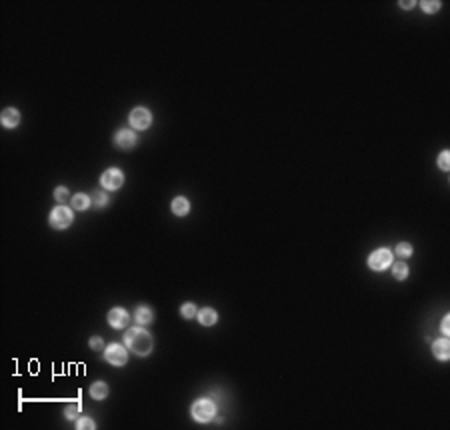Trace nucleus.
Listing matches in <instances>:
<instances>
[{
	"mask_svg": "<svg viewBox=\"0 0 450 430\" xmlns=\"http://www.w3.org/2000/svg\"><path fill=\"white\" fill-rule=\"evenodd\" d=\"M124 344L136 356H148L154 349V340L148 330L144 328H130L124 332Z\"/></svg>",
	"mask_w": 450,
	"mask_h": 430,
	"instance_id": "1",
	"label": "nucleus"
},
{
	"mask_svg": "<svg viewBox=\"0 0 450 430\" xmlns=\"http://www.w3.org/2000/svg\"><path fill=\"white\" fill-rule=\"evenodd\" d=\"M216 402L212 400V398H198V400H194L192 402V406H190V416H192V420H196V422H200V424H206V422H210V420H214V416H216Z\"/></svg>",
	"mask_w": 450,
	"mask_h": 430,
	"instance_id": "2",
	"label": "nucleus"
},
{
	"mask_svg": "<svg viewBox=\"0 0 450 430\" xmlns=\"http://www.w3.org/2000/svg\"><path fill=\"white\" fill-rule=\"evenodd\" d=\"M72 222H74V208L72 206L58 204L50 210L48 224L52 226L54 230H66Z\"/></svg>",
	"mask_w": 450,
	"mask_h": 430,
	"instance_id": "3",
	"label": "nucleus"
},
{
	"mask_svg": "<svg viewBox=\"0 0 450 430\" xmlns=\"http://www.w3.org/2000/svg\"><path fill=\"white\" fill-rule=\"evenodd\" d=\"M392 262H394V252L390 248H376L366 258V264L374 272H384L386 268L392 267Z\"/></svg>",
	"mask_w": 450,
	"mask_h": 430,
	"instance_id": "4",
	"label": "nucleus"
},
{
	"mask_svg": "<svg viewBox=\"0 0 450 430\" xmlns=\"http://www.w3.org/2000/svg\"><path fill=\"white\" fill-rule=\"evenodd\" d=\"M104 360L112 366H124L128 362V349L122 346V344L112 342L104 349Z\"/></svg>",
	"mask_w": 450,
	"mask_h": 430,
	"instance_id": "5",
	"label": "nucleus"
},
{
	"mask_svg": "<svg viewBox=\"0 0 450 430\" xmlns=\"http://www.w3.org/2000/svg\"><path fill=\"white\" fill-rule=\"evenodd\" d=\"M128 122H130V126H132L134 130H146V128H150V124H152V112H150L148 108H144V106H136V108L130 110Z\"/></svg>",
	"mask_w": 450,
	"mask_h": 430,
	"instance_id": "6",
	"label": "nucleus"
},
{
	"mask_svg": "<svg viewBox=\"0 0 450 430\" xmlns=\"http://www.w3.org/2000/svg\"><path fill=\"white\" fill-rule=\"evenodd\" d=\"M100 185H103V188L104 190H108V192L122 188L124 172L120 170V168H108V170H104L103 176H100Z\"/></svg>",
	"mask_w": 450,
	"mask_h": 430,
	"instance_id": "7",
	"label": "nucleus"
},
{
	"mask_svg": "<svg viewBox=\"0 0 450 430\" xmlns=\"http://www.w3.org/2000/svg\"><path fill=\"white\" fill-rule=\"evenodd\" d=\"M130 322V312L122 306H114L110 308L108 312V324L114 328V330H122V328L128 326Z\"/></svg>",
	"mask_w": 450,
	"mask_h": 430,
	"instance_id": "8",
	"label": "nucleus"
},
{
	"mask_svg": "<svg viewBox=\"0 0 450 430\" xmlns=\"http://www.w3.org/2000/svg\"><path fill=\"white\" fill-rule=\"evenodd\" d=\"M136 142H138V134H136L134 130H130V128L118 130L116 136H114V144H116V148H120V150H130V148L136 146Z\"/></svg>",
	"mask_w": 450,
	"mask_h": 430,
	"instance_id": "9",
	"label": "nucleus"
},
{
	"mask_svg": "<svg viewBox=\"0 0 450 430\" xmlns=\"http://www.w3.org/2000/svg\"><path fill=\"white\" fill-rule=\"evenodd\" d=\"M432 354H434L436 360H440V362H448V358H450L448 336H442V338H438V340L432 342Z\"/></svg>",
	"mask_w": 450,
	"mask_h": 430,
	"instance_id": "10",
	"label": "nucleus"
},
{
	"mask_svg": "<svg viewBox=\"0 0 450 430\" xmlns=\"http://www.w3.org/2000/svg\"><path fill=\"white\" fill-rule=\"evenodd\" d=\"M22 120V114H21V110L18 108H4L2 110V114H0V122H2V126L4 128H8V130H12V128H16L18 124H21Z\"/></svg>",
	"mask_w": 450,
	"mask_h": 430,
	"instance_id": "11",
	"label": "nucleus"
},
{
	"mask_svg": "<svg viewBox=\"0 0 450 430\" xmlns=\"http://www.w3.org/2000/svg\"><path fill=\"white\" fill-rule=\"evenodd\" d=\"M132 316H134V320H136L138 326H148V324H152V320H154V310L150 306H146V304H140V306H136Z\"/></svg>",
	"mask_w": 450,
	"mask_h": 430,
	"instance_id": "12",
	"label": "nucleus"
},
{
	"mask_svg": "<svg viewBox=\"0 0 450 430\" xmlns=\"http://www.w3.org/2000/svg\"><path fill=\"white\" fill-rule=\"evenodd\" d=\"M170 210H172V214H174V216L185 218L186 214L190 212V200H188L186 196H176V198H172Z\"/></svg>",
	"mask_w": 450,
	"mask_h": 430,
	"instance_id": "13",
	"label": "nucleus"
},
{
	"mask_svg": "<svg viewBox=\"0 0 450 430\" xmlns=\"http://www.w3.org/2000/svg\"><path fill=\"white\" fill-rule=\"evenodd\" d=\"M196 318H198V322H200L202 326H214V324L218 322V312L210 306L200 308L198 314H196Z\"/></svg>",
	"mask_w": 450,
	"mask_h": 430,
	"instance_id": "14",
	"label": "nucleus"
},
{
	"mask_svg": "<svg viewBox=\"0 0 450 430\" xmlns=\"http://www.w3.org/2000/svg\"><path fill=\"white\" fill-rule=\"evenodd\" d=\"M70 206L74 210H88L92 206V198L90 194H84V192H76L72 198H70Z\"/></svg>",
	"mask_w": 450,
	"mask_h": 430,
	"instance_id": "15",
	"label": "nucleus"
},
{
	"mask_svg": "<svg viewBox=\"0 0 450 430\" xmlns=\"http://www.w3.org/2000/svg\"><path fill=\"white\" fill-rule=\"evenodd\" d=\"M90 398L92 400H104L106 396H108V392H110V388H108V384L106 382H103V380H98V382H92V386H90Z\"/></svg>",
	"mask_w": 450,
	"mask_h": 430,
	"instance_id": "16",
	"label": "nucleus"
},
{
	"mask_svg": "<svg viewBox=\"0 0 450 430\" xmlns=\"http://www.w3.org/2000/svg\"><path fill=\"white\" fill-rule=\"evenodd\" d=\"M408 264L404 262V260H400V262H392V276H394V280H406L408 278Z\"/></svg>",
	"mask_w": 450,
	"mask_h": 430,
	"instance_id": "17",
	"label": "nucleus"
},
{
	"mask_svg": "<svg viewBox=\"0 0 450 430\" xmlns=\"http://www.w3.org/2000/svg\"><path fill=\"white\" fill-rule=\"evenodd\" d=\"M394 254H396L400 260H406V258H410V256L414 254V248H412L410 242H398L396 248H394Z\"/></svg>",
	"mask_w": 450,
	"mask_h": 430,
	"instance_id": "18",
	"label": "nucleus"
},
{
	"mask_svg": "<svg viewBox=\"0 0 450 430\" xmlns=\"http://www.w3.org/2000/svg\"><path fill=\"white\" fill-rule=\"evenodd\" d=\"M442 2L440 0H420V8L426 12V14H436L440 10Z\"/></svg>",
	"mask_w": 450,
	"mask_h": 430,
	"instance_id": "19",
	"label": "nucleus"
},
{
	"mask_svg": "<svg viewBox=\"0 0 450 430\" xmlns=\"http://www.w3.org/2000/svg\"><path fill=\"white\" fill-rule=\"evenodd\" d=\"M108 190H96L90 198H92V204L96 206V208H104V206L108 204V194H106Z\"/></svg>",
	"mask_w": 450,
	"mask_h": 430,
	"instance_id": "20",
	"label": "nucleus"
},
{
	"mask_svg": "<svg viewBox=\"0 0 450 430\" xmlns=\"http://www.w3.org/2000/svg\"><path fill=\"white\" fill-rule=\"evenodd\" d=\"M180 314H182V318H186V320H192V318L198 314V308H196L194 302H185V304L180 306Z\"/></svg>",
	"mask_w": 450,
	"mask_h": 430,
	"instance_id": "21",
	"label": "nucleus"
},
{
	"mask_svg": "<svg viewBox=\"0 0 450 430\" xmlns=\"http://www.w3.org/2000/svg\"><path fill=\"white\" fill-rule=\"evenodd\" d=\"M68 198H72V196H70V192H68L66 186H56V188H54V200H56L58 204H64Z\"/></svg>",
	"mask_w": 450,
	"mask_h": 430,
	"instance_id": "22",
	"label": "nucleus"
},
{
	"mask_svg": "<svg viewBox=\"0 0 450 430\" xmlns=\"http://www.w3.org/2000/svg\"><path fill=\"white\" fill-rule=\"evenodd\" d=\"M76 428L78 430H94L96 428V422H94L90 416H82V418H76Z\"/></svg>",
	"mask_w": 450,
	"mask_h": 430,
	"instance_id": "23",
	"label": "nucleus"
},
{
	"mask_svg": "<svg viewBox=\"0 0 450 430\" xmlns=\"http://www.w3.org/2000/svg\"><path fill=\"white\" fill-rule=\"evenodd\" d=\"M436 162H438V168H440L442 172H448L450 170V152L448 150H442Z\"/></svg>",
	"mask_w": 450,
	"mask_h": 430,
	"instance_id": "24",
	"label": "nucleus"
},
{
	"mask_svg": "<svg viewBox=\"0 0 450 430\" xmlns=\"http://www.w3.org/2000/svg\"><path fill=\"white\" fill-rule=\"evenodd\" d=\"M88 344H90V349L94 350V352H100V350H104V340L100 338V336H92Z\"/></svg>",
	"mask_w": 450,
	"mask_h": 430,
	"instance_id": "25",
	"label": "nucleus"
},
{
	"mask_svg": "<svg viewBox=\"0 0 450 430\" xmlns=\"http://www.w3.org/2000/svg\"><path fill=\"white\" fill-rule=\"evenodd\" d=\"M64 416H66L68 420H76V416H78V406H76V404H68L66 410H64Z\"/></svg>",
	"mask_w": 450,
	"mask_h": 430,
	"instance_id": "26",
	"label": "nucleus"
},
{
	"mask_svg": "<svg viewBox=\"0 0 450 430\" xmlns=\"http://www.w3.org/2000/svg\"><path fill=\"white\" fill-rule=\"evenodd\" d=\"M440 332H442V336H450V314H446V316L442 318V324H440Z\"/></svg>",
	"mask_w": 450,
	"mask_h": 430,
	"instance_id": "27",
	"label": "nucleus"
},
{
	"mask_svg": "<svg viewBox=\"0 0 450 430\" xmlns=\"http://www.w3.org/2000/svg\"><path fill=\"white\" fill-rule=\"evenodd\" d=\"M398 6H400V8H404V10H410L412 6H416V2H412V0H410V2H402V0H400V2H398Z\"/></svg>",
	"mask_w": 450,
	"mask_h": 430,
	"instance_id": "28",
	"label": "nucleus"
}]
</instances>
